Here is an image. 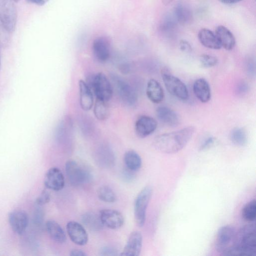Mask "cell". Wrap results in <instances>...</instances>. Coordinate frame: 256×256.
<instances>
[{
    "label": "cell",
    "instance_id": "6da1fadb",
    "mask_svg": "<svg viewBox=\"0 0 256 256\" xmlns=\"http://www.w3.org/2000/svg\"><path fill=\"white\" fill-rule=\"evenodd\" d=\"M195 130L194 126H188L176 131L158 135L154 138L153 146L156 150L163 154L178 152L187 144Z\"/></svg>",
    "mask_w": 256,
    "mask_h": 256
},
{
    "label": "cell",
    "instance_id": "7a4b0ae2",
    "mask_svg": "<svg viewBox=\"0 0 256 256\" xmlns=\"http://www.w3.org/2000/svg\"><path fill=\"white\" fill-rule=\"evenodd\" d=\"M256 251L255 224H250L236 232L232 246L224 256H252Z\"/></svg>",
    "mask_w": 256,
    "mask_h": 256
},
{
    "label": "cell",
    "instance_id": "3957f363",
    "mask_svg": "<svg viewBox=\"0 0 256 256\" xmlns=\"http://www.w3.org/2000/svg\"><path fill=\"white\" fill-rule=\"evenodd\" d=\"M161 74L165 87L170 94L180 100H188V88L180 79L172 75L166 68L162 70Z\"/></svg>",
    "mask_w": 256,
    "mask_h": 256
},
{
    "label": "cell",
    "instance_id": "277c9868",
    "mask_svg": "<svg viewBox=\"0 0 256 256\" xmlns=\"http://www.w3.org/2000/svg\"><path fill=\"white\" fill-rule=\"evenodd\" d=\"M87 83L95 94L96 98L108 102L112 97V86L108 78L102 72L93 76Z\"/></svg>",
    "mask_w": 256,
    "mask_h": 256
},
{
    "label": "cell",
    "instance_id": "5b68a950",
    "mask_svg": "<svg viewBox=\"0 0 256 256\" xmlns=\"http://www.w3.org/2000/svg\"><path fill=\"white\" fill-rule=\"evenodd\" d=\"M152 194L150 186L144 187L136 196L134 203V216L136 224L142 227L146 222L148 206Z\"/></svg>",
    "mask_w": 256,
    "mask_h": 256
},
{
    "label": "cell",
    "instance_id": "8992f818",
    "mask_svg": "<svg viewBox=\"0 0 256 256\" xmlns=\"http://www.w3.org/2000/svg\"><path fill=\"white\" fill-rule=\"evenodd\" d=\"M65 171L70 183L74 186L86 184L92 178L90 172L74 160H70L66 163Z\"/></svg>",
    "mask_w": 256,
    "mask_h": 256
},
{
    "label": "cell",
    "instance_id": "52a82bcc",
    "mask_svg": "<svg viewBox=\"0 0 256 256\" xmlns=\"http://www.w3.org/2000/svg\"><path fill=\"white\" fill-rule=\"evenodd\" d=\"M14 0H0V22L8 32H13L17 20V12Z\"/></svg>",
    "mask_w": 256,
    "mask_h": 256
},
{
    "label": "cell",
    "instance_id": "ba28073f",
    "mask_svg": "<svg viewBox=\"0 0 256 256\" xmlns=\"http://www.w3.org/2000/svg\"><path fill=\"white\" fill-rule=\"evenodd\" d=\"M116 92L122 102L128 106H133L137 102L138 96L134 88L125 80L116 76L112 77Z\"/></svg>",
    "mask_w": 256,
    "mask_h": 256
},
{
    "label": "cell",
    "instance_id": "9c48e42d",
    "mask_svg": "<svg viewBox=\"0 0 256 256\" xmlns=\"http://www.w3.org/2000/svg\"><path fill=\"white\" fill-rule=\"evenodd\" d=\"M234 228L230 225H225L218 229L216 240V250L224 255L232 246L236 236Z\"/></svg>",
    "mask_w": 256,
    "mask_h": 256
},
{
    "label": "cell",
    "instance_id": "30bf717a",
    "mask_svg": "<svg viewBox=\"0 0 256 256\" xmlns=\"http://www.w3.org/2000/svg\"><path fill=\"white\" fill-rule=\"evenodd\" d=\"M8 220L12 230L16 234L20 235L26 231L28 226V215L24 210H14L9 214Z\"/></svg>",
    "mask_w": 256,
    "mask_h": 256
},
{
    "label": "cell",
    "instance_id": "8fae6325",
    "mask_svg": "<svg viewBox=\"0 0 256 256\" xmlns=\"http://www.w3.org/2000/svg\"><path fill=\"white\" fill-rule=\"evenodd\" d=\"M99 215L104 226L116 230L121 228L124 224L123 215L118 210L112 209H103Z\"/></svg>",
    "mask_w": 256,
    "mask_h": 256
},
{
    "label": "cell",
    "instance_id": "7c38bea8",
    "mask_svg": "<svg viewBox=\"0 0 256 256\" xmlns=\"http://www.w3.org/2000/svg\"><path fill=\"white\" fill-rule=\"evenodd\" d=\"M67 233L71 240L78 246L86 245L88 240V234L82 225L75 221L68 222Z\"/></svg>",
    "mask_w": 256,
    "mask_h": 256
},
{
    "label": "cell",
    "instance_id": "4fadbf2b",
    "mask_svg": "<svg viewBox=\"0 0 256 256\" xmlns=\"http://www.w3.org/2000/svg\"><path fill=\"white\" fill-rule=\"evenodd\" d=\"M44 184L47 188L51 190L58 191L62 190L65 180L62 171L57 167L50 168L46 174Z\"/></svg>",
    "mask_w": 256,
    "mask_h": 256
},
{
    "label": "cell",
    "instance_id": "5bb4252c",
    "mask_svg": "<svg viewBox=\"0 0 256 256\" xmlns=\"http://www.w3.org/2000/svg\"><path fill=\"white\" fill-rule=\"evenodd\" d=\"M92 48L95 58L100 62H105L109 58L111 51L110 43L106 36L96 38L93 42Z\"/></svg>",
    "mask_w": 256,
    "mask_h": 256
},
{
    "label": "cell",
    "instance_id": "9a60e30c",
    "mask_svg": "<svg viewBox=\"0 0 256 256\" xmlns=\"http://www.w3.org/2000/svg\"><path fill=\"white\" fill-rule=\"evenodd\" d=\"M157 126V122L153 118L148 116H142L136 122V133L140 138H146L156 130Z\"/></svg>",
    "mask_w": 256,
    "mask_h": 256
},
{
    "label": "cell",
    "instance_id": "2e32d148",
    "mask_svg": "<svg viewBox=\"0 0 256 256\" xmlns=\"http://www.w3.org/2000/svg\"><path fill=\"white\" fill-rule=\"evenodd\" d=\"M142 236L138 231H134L130 235L126 244L120 256H139L142 248Z\"/></svg>",
    "mask_w": 256,
    "mask_h": 256
},
{
    "label": "cell",
    "instance_id": "e0dca14e",
    "mask_svg": "<svg viewBox=\"0 0 256 256\" xmlns=\"http://www.w3.org/2000/svg\"><path fill=\"white\" fill-rule=\"evenodd\" d=\"M95 157L97 164L102 167L109 168L114 164V154L112 148L107 145L102 144L98 146Z\"/></svg>",
    "mask_w": 256,
    "mask_h": 256
},
{
    "label": "cell",
    "instance_id": "ac0fdd59",
    "mask_svg": "<svg viewBox=\"0 0 256 256\" xmlns=\"http://www.w3.org/2000/svg\"><path fill=\"white\" fill-rule=\"evenodd\" d=\"M158 120L164 124L174 127L180 124V118L174 110L166 106H160L156 110Z\"/></svg>",
    "mask_w": 256,
    "mask_h": 256
},
{
    "label": "cell",
    "instance_id": "d6986e66",
    "mask_svg": "<svg viewBox=\"0 0 256 256\" xmlns=\"http://www.w3.org/2000/svg\"><path fill=\"white\" fill-rule=\"evenodd\" d=\"M80 103L82 110H90L94 104L92 91L86 82L81 80L79 81Z\"/></svg>",
    "mask_w": 256,
    "mask_h": 256
},
{
    "label": "cell",
    "instance_id": "ffe728a7",
    "mask_svg": "<svg viewBox=\"0 0 256 256\" xmlns=\"http://www.w3.org/2000/svg\"><path fill=\"white\" fill-rule=\"evenodd\" d=\"M215 34L221 46L225 50H230L234 47V36L228 28L223 26H218L216 28Z\"/></svg>",
    "mask_w": 256,
    "mask_h": 256
},
{
    "label": "cell",
    "instance_id": "44dd1931",
    "mask_svg": "<svg viewBox=\"0 0 256 256\" xmlns=\"http://www.w3.org/2000/svg\"><path fill=\"white\" fill-rule=\"evenodd\" d=\"M192 89L195 96L201 102L206 103L210 100V88L208 82L205 79H197L193 84Z\"/></svg>",
    "mask_w": 256,
    "mask_h": 256
},
{
    "label": "cell",
    "instance_id": "7402d4cb",
    "mask_svg": "<svg viewBox=\"0 0 256 256\" xmlns=\"http://www.w3.org/2000/svg\"><path fill=\"white\" fill-rule=\"evenodd\" d=\"M146 94L148 98L154 104L161 102L164 96L162 88L155 79H150L147 84Z\"/></svg>",
    "mask_w": 256,
    "mask_h": 256
},
{
    "label": "cell",
    "instance_id": "603a6c76",
    "mask_svg": "<svg viewBox=\"0 0 256 256\" xmlns=\"http://www.w3.org/2000/svg\"><path fill=\"white\" fill-rule=\"evenodd\" d=\"M198 38L202 44L207 48L219 50L222 48L215 33L208 29H201L198 34Z\"/></svg>",
    "mask_w": 256,
    "mask_h": 256
},
{
    "label": "cell",
    "instance_id": "cb8c5ba5",
    "mask_svg": "<svg viewBox=\"0 0 256 256\" xmlns=\"http://www.w3.org/2000/svg\"><path fill=\"white\" fill-rule=\"evenodd\" d=\"M46 231L54 242L59 244H64L66 240V234L61 226L54 220H49L46 222Z\"/></svg>",
    "mask_w": 256,
    "mask_h": 256
},
{
    "label": "cell",
    "instance_id": "d4e9b609",
    "mask_svg": "<svg viewBox=\"0 0 256 256\" xmlns=\"http://www.w3.org/2000/svg\"><path fill=\"white\" fill-rule=\"evenodd\" d=\"M82 222L88 230L92 232L100 230L104 224L100 220L99 214L94 212H86L82 215Z\"/></svg>",
    "mask_w": 256,
    "mask_h": 256
},
{
    "label": "cell",
    "instance_id": "484cf974",
    "mask_svg": "<svg viewBox=\"0 0 256 256\" xmlns=\"http://www.w3.org/2000/svg\"><path fill=\"white\" fill-rule=\"evenodd\" d=\"M173 15L178 23L182 25L189 23L192 17L190 9L183 2H179L176 5Z\"/></svg>",
    "mask_w": 256,
    "mask_h": 256
},
{
    "label": "cell",
    "instance_id": "4316f807",
    "mask_svg": "<svg viewBox=\"0 0 256 256\" xmlns=\"http://www.w3.org/2000/svg\"><path fill=\"white\" fill-rule=\"evenodd\" d=\"M124 160L126 168L133 172L137 171L141 168L142 158L134 150H130L126 152Z\"/></svg>",
    "mask_w": 256,
    "mask_h": 256
},
{
    "label": "cell",
    "instance_id": "83f0119b",
    "mask_svg": "<svg viewBox=\"0 0 256 256\" xmlns=\"http://www.w3.org/2000/svg\"><path fill=\"white\" fill-rule=\"evenodd\" d=\"M230 138L234 144L240 146H246L248 142L246 132L242 128H234L230 132Z\"/></svg>",
    "mask_w": 256,
    "mask_h": 256
},
{
    "label": "cell",
    "instance_id": "f1b7e54d",
    "mask_svg": "<svg viewBox=\"0 0 256 256\" xmlns=\"http://www.w3.org/2000/svg\"><path fill=\"white\" fill-rule=\"evenodd\" d=\"M107 102L96 98L94 104V113L96 118L100 120H106L109 115Z\"/></svg>",
    "mask_w": 256,
    "mask_h": 256
},
{
    "label": "cell",
    "instance_id": "f546056e",
    "mask_svg": "<svg viewBox=\"0 0 256 256\" xmlns=\"http://www.w3.org/2000/svg\"><path fill=\"white\" fill-rule=\"evenodd\" d=\"M242 214L245 220L249 222L254 221L256 216V201L255 199L248 202L244 206Z\"/></svg>",
    "mask_w": 256,
    "mask_h": 256
},
{
    "label": "cell",
    "instance_id": "4dcf8cb0",
    "mask_svg": "<svg viewBox=\"0 0 256 256\" xmlns=\"http://www.w3.org/2000/svg\"><path fill=\"white\" fill-rule=\"evenodd\" d=\"M97 194L98 198L106 202L113 203L117 200L116 195L114 190L106 186L100 187L98 190Z\"/></svg>",
    "mask_w": 256,
    "mask_h": 256
},
{
    "label": "cell",
    "instance_id": "1f68e13d",
    "mask_svg": "<svg viewBox=\"0 0 256 256\" xmlns=\"http://www.w3.org/2000/svg\"><path fill=\"white\" fill-rule=\"evenodd\" d=\"M177 23L174 15L168 14L162 20L160 26V30L164 34H170L175 30Z\"/></svg>",
    "mask_w": 256,
    "mask_h": 256
},
{
    "label": "cell",
    "instance_id": "d6a6232c",
    "mask_svg": "<svg viewBox=\"0 0 256 256\" xmlns=\"http://www.w3.org/2000/svg\"><path fill=\"white\" fill-rule=\"evenodd\" d=\"M200 60L201 66L204 68L214 67L218 63V60L216 56L208 54L201 55Z\"/></svg>",
    "mask_w": 256,
    "mask_h": 256
},
{
    "label": "cell",
    "instance_id": "836d02e7",
    "mask_svg": "<svg viewBox=\"0 0 256 256\" xmlns=\"http://www.w3.org/2000/svg\"><path fill=\"white\" fill-rule=\"evenodd\" d=\"M34 214V222L36 225L41 226L43 224L44 218V210L42 206L36 205Z\"/></svg>",
    "mask_w": 256,
    "mask_h": 256
},
{
    "label": "cell",
    "instance_id": "e575fe53",
    "mask_svg": "<svg viewBox=\"0 0 256 256\" xmlns=\"http://www.w3.org/2000/svg\"><path fill=\"white\" fill-rule=\"evenodd\" d=\"M50 199V193L46 190H44L36 198L35 204L43 206L48 203Z\"/></svg>",
    "mask_w": 256,
    "mask_h": 256
},
{
    "label": "cell",
    "instance_id": "d590c367",
    "mask_svg": "<svg viewBox=\"0 0 256 256\" xmlns=\"http://www.w3.org/2000/svg\"><path fill=\"white\" fill-rule=\"evenodd\" d=\"M100 254L102 256H116L118 255V252L112 246H105L100 248Z\"/></svg>",
    "mask_w": 256,
    "mask_h": 256
},
{
    "label": "cell",
    "instance_id": "8d00e7d4",
    "mask_svg": "<svg viewBox=\"0 0 256 256\" xmlns=\"http://www.w3.org/2000/svg\"><path fill=\"white\" fill-rule=\"evenodd\" d=\"M134 172L127 168L124 169L122 172V178L126 182H130L134 178Z\"/></svg>",
    "mask_w": 256,
    "mask_h": 256
},
{
    "label": "cell",
    "instance_id": "74e56055",
    "mask_svg": "<svg viewBox=\"0 0 256 256\" xmlns=\"http://www.w3.org/2000/svg\"><path fill=\"white\" fill-rule=\"evenodd\" d=\"M246 70L248 74L253 76L256 74V64L255 62L252 59H248L246 62Z\"/></svg>",
    "mask_w": 256,
    "mask_h": 256
},
{
    "label": "cell",
    "instance_id": "f35d334b",
    "mask_svg": "<svg viewBox=\"0 0 256 256\" xmlns=\"http://www.w3.org/2000/svg\"><path fill=\"white\" fill-rule=\"evenodd\" d=\"M216 138L214 137L210 136L206 138L202 144L200 148V150H206L210 148L214 143Z\"/></svg>",
    "mask_w": 256,
    "mask_h": 256
},
{
    "label": "cell",
    "instance_id": "ab89813d",
    "mask_svg": "<svg viewBox=\"0 0 256 256\" xmlns=\"http://www.w3.org/2000/svg\"><path fill=\"white\" fill-rule=\"evenodd\" d=\"M248 85L246 82H240L236 86V91L238 94H243L248 91Z\"/></svg>",
    "mask_w": 256,
    "mask_h": 256
},
{
    "label": "cell",
    "instance_id": "60d3db41",
    "mask_svg": "<svg viewBox=\"0 0 256 256\" xmlns=\"http://www.w3.org/2000/svg\"><path fill=\"white\" fill-rule=\"evenodd\" d=\"M179 46L180 50L184 52H190L192 50L191 45L186 40H181L180 42Z\"/></svg>",
    "mask_w": 256,
    "mask_h": 256
},
{
    "label": "cell",
    "instance_id": "b9f144b4",
    "mask_svg": "<svg viewBox=\"0 0 256 256\" xmlns=\"http://www.w3.org/2000/svg\"><path fill=\"white\" fill-rule=\"evenodd\" d=\"M71 256H86V254L82 250L78 249H73L70 253Z\"/></svg>",
    "mask_w": 256,
    "mask_h": 256
},
{
    "label": "cell",
    "instance_id": "7bdbcfd3",
    "mask_svg": "<svg viewBox=\"0 0 256 256\" xmlns=\"http://www.w3.org/2000/svg\"><path fill=\"white\" fill-rule=\"evenodd\" d=\"M28 3L34 4L38 6H43L49 0H26Z\"/></svg>",
    "mask_w": 256,
    "mask_h": 256
},
{
    "label": "cell",
    "instance_id": "ee69618b",
    "mask_svg": "<svg viewBox=\"0 0 256 256\" xmlns=\"http://www.w3.org/2000/svg\"><path fill=\"white\" fill-rule=\"evenodd\" d=\"M224 4H234L238 3L242 0H218Z\"/></svg>",
    "mask_w": 256,
    "mask_h": 256
},
{
    "label": "cell",
    "instance_id": "f6af8a7d",
    "mask_svg": "<svg viewBox=\"0 0 256 256\" xmlns=\"http://www.w3.org/2000/svg\"><path fill=\"white\" fill-rule=\"evenodd\" d=\"M174 0H162V2L164 5H168L172 2Z\"/></svg>",
    "mask_w": 256,
    "mask_h": 256
},
{
    "label": "cell",
    "instance_id": "bcb514c9",
    "mask_svg": "<svg viewBox=\"0 0 256 256\" xmlns=\"http://www.w3.org/2000/svg\"><path fill=\"white\" fill-rule=\"evenodd\" d=\"M0 66H1V60H0Z\"/></svg>",
    "mask_w": 256,
    "mask_h": 256
},
{
    "label": "cell",
    "instance_id": "7dc6e473",
    "mask_svg": "<svg viewBox=\"0 0 256 256\" xmlns=\"http://www.w3.org/2000/svg\"><path fill=\"white\" fill-rule=\"evenodd\" d=\"M14 0V2H18V0Z\"/></svg>",
    "mask_w": 256,
    "mask_h": 256
}]
</instances>
